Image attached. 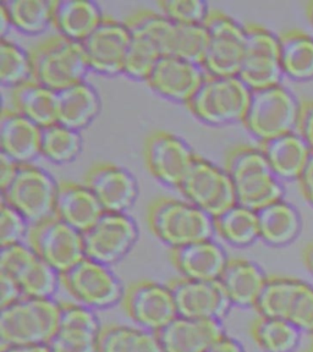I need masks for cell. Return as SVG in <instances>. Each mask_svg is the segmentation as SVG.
<instances>
[{
  "label": "cell",
  "mask_w": 313,
  "mask_h": 352,
  "mask_svg": "<svg viewBox=\"0 0 313 352\" xmlns=\"http://www.w3.org/2000/svg\"><path fill=\"white\" fill-rule=\"evenodd\" d=\"M226 170L234 185L237 204L259 212L284 199V187L275 175L262 149L248 144L231 148L226 158Z\"/></svg>",
  "instance_id": "obj_1"
},
{
  "label": "cell",
  "mask_w": 313,
  "mask_h": 352,
  "mask_svg": "<svg viewBox=\"0 0 313 352\" xmlns=\"http://www.w3.org/2000/svg\"><path fill=\"white\" fill-rule=\"evenodd\" d=\"M61 302L54 298L23 296L0 307V341L9 345H50L54 339Z\"/></svg>",
  "instance_id": "obj_2"
},
{
  "label": "cell",
  "mask_w": 313,
  "mask_h": 352,
  "mask_svg": "<svg viewBox=\"0 0 313 352\" xmlns=\"http://www.w3.org/2000/svg\"><path fill=\"white\" fill-rule=\"evenodd\" d=\"M147 223L154 236L171 250L213 239L215 218L197 206L176 198L160 197L149 204Z\"/></svg>",
  "instance_id": "obj_3"
},
{
  "label": "cell",
  "mask_w": 313,
  "mask_h": 352,
  "mask_svg": "<svg viewBox=\"0 0 313 352\" xmlns=\"http://www.w3.org/2000/svg\"><path fill=\"white\" fill-rule=\"evenodd\" d=\"M28 52L33 80L56 92L85 81L89 70L83 44L61 34L41 41Z\"/></svg>",
  "instance_id": "obj_4"
},
{
  "label": "cell",
  "mask_w": 313,
  "mask_h": 352,
  "mask_svg": "<svg viewBox=\"0 0 313 352\" xmlns=\"http://www.w3.org/2000/svg\"><path fill=\"white\" fill-rule=\"evenodd\" d=\"M251 94L252 91L239 76L207 75L186 105L198 120L220 126L242 122Z\"/></svg>",
  "instance_id": "obj_5"
},
{
  "label": "cell",
  "mask_w": 313,
  "mask_h": 352,
  "mask_svg": "<svg viewBox=\"0 0 313 352\" xmlns=\"http://www.w3.org/2000/svg\"><path fill=\"white\" fill-rule=\"evenodd\" d=\"M301 102L283 85L256 89L242 120L251 135L261 142L296 131Z\"/></svg>",
  "instance_id": "obj_6"
},
{
  "label": "cell",
  "mask_w": 313,
  "mask_h": 352,
  "mask_svg": "<svg viewBox=\"0 0 313 352\" xmlns=\"http://www.w3.org/2000/svg\"><path fill=\"white\" fill-rule=\"evenodd\" d=\"M253 308L259 316L286 319L303 333H313V285L308 281L268 276Z\"/></svg>",
  "instance_id": "obj_7"
},
{
  "label": "cell",
  "mask_w": 313,
  "mask_h": 352,
  "mask_svg": "<svg viewBox=\"0 0 313 352\" xmlns=\"http://www.w3.org/2000/svg\"><path fill=\"white\" fill-rule=\"evenodd\" d=\"M61 285L75 300L94 311L116 307L122 302L125 286L109 265L85 257L61 275Z\"/></svg>",
  "instance_id": "obj_8"
},
{
  "label": "cell",
  "mask_w": 313,
  "mask_h": 352,
  "mask_svg": "<svg viewBox=\"0 0 313 352\" xmlns=\"http://www.w3.org/2000/svg\"><path fill=\"white\" fill-rule=\"evenodd\" d=\"M58 186L48 171L33 164H19L14 179L1 190V201L33 226L54 215Z\"/></svg>",
  "instance_id": "obj_9"
},
{
  "label": "cell",
  "mask_w": 313,
  "mask_h": 352,
  "mask_svg": "<svg viewBox=\"0 0 313 352\" xmlns=\"http://www.w3.org/2000/svg\"><path fill=\"white\" fill-rule=\"evenodd\" d=\"M204 26L208 33L204 70L212 76H237L246 44L245 26L220 10H211Z\"/></svg>",
  "instance_id": "obj_10"
},
{
  "label": "cell",
  "mask_w": 313,
  "mask_h": 352,
  "mask_svg": "<svg viewBox=\"0 0 313 352\" xmlns=\"http://www.w3.org/2000/svg\"><path fill=\"white\" fill-rule=\"evenodd\" d=\"M246 44L237 76L251 91L281 85L279 36L259 23H246Z\"/></svg>",
  "instance_id": "obj_11"
},
{
  "label": "cell",
  "mask_w": 313,
  "mask_h": 352,
  "mask_svg": "<svg viewBox=\"0 0 313 352\" xmlns=\"http://www.w3.org/2000/svg\"><path fill=\"white\" fill-rule=\"evenodd\" d=\"M177 188L188 202L213 218L237 204L234 185L226 169L199 155H196Z\"/></svg>",
  "instance_id": "obj_12"
},
{
  "label": "cell",
  "mask_w": 313,
  "mask_h": 352,
  "mask_svg": "<svg viewBox=\"0 0 313 352\" xmlns=\"http://www.w3.org/2000/svg\"><path fill=\"white\" fill-rule=\"evenodd\" d=\"M138 235V223L127 213L105 212L83 232L85 254L110 267L127 257L136 245Z\"/></svg>",
  "instance_id": "obj_13"
},
{
  "label": "cell",
  "mask_w": 313,
  "mask_h": 352,
  "mask_svg": "<svg viewBox=\"0 0 313 352\" xmlns=\"http://www.w3.org/2000/svg\"><path fill=\"white\" fill-rule=\"evenodd\" d=\"M28 243L61 275L86 257L83 232L55 215L31 226Z\"/></svg>",
  "instance_id": "obj_14"
},
{
  "label": "cell",
  "mask_w": 313,
  "mask_h": 352,
  "mask_svg": "<svg viewBox=\"0 0 313 352\" xmlns=\"http://www.w3.org/2000/svg\"><path fill=\"white\" fill-rule=\"evenodd\" d=\"M0 272L19 283L23 296L53 298L61 285V274L25 242L0 248Z\"/></svg>",
  "instance_id": "obj_15"
},
{
  "label": "cell",
  "mask_w": 313,
  "mask_h": 352,
  "mask_svg": "<svg viewBox=\"0 0 313 352\" xmlns=\"http://www.w3.org/2000/svg\"><path fill=\"white\" fill-rule=\"evenodd\" d=\"M122 307L135 325L158 333L179 316L169 284L154 280L133 283L125 290Z\"/></svg>",
  "instance_id": "obj_16"
},
{
  "label": "cell",
  "mask_w": 313,
  "mask_h": 352,
  "mask_svg": "<svg viewBox=\"0 0 313 352\" xmlns=\"http://www.w3.org/2000/svg\"><path fill=\"white\" fill-rule=\"evenodd\" d=\"M196 158L182 138L168 131H154L144 144V160L149 173L160 182L179 187Z\"/></svg>",
  "instance_id": "obj_17"
},
{
  "label": "cell",
  "mask_w": 313,
  "mask_h": 352,
  "mask_svg": "<svg viewBox=\"0 0 313 352\" xmlns=\"http://www.w3.org/2000/svg\"><path fill=\"white\" fill-rule=\"evenodd\" d=\"M169 286L182 317L222 322L233 308L219 280H191L182 276L171 280Z\"/></svg>",
  "instance_id": "obj_18"
},
{
  "label": "cell",
  "mask_w": 313,
  "mask_h": 352,
  "mask_svg": "<svg viewBox=\"0 0 313 352\" xmlns=\"http://www.w3.org/2000/svg\"><path fill=\"white\" fill-rule=\"evenodd\" d=\"M130 43V31L125 22L105 17L83 44L89 70L100 75L124 72Z\"/></svg>",
  "instance_id": "obj_19"
},
{
  "label": "cell",
  "mask_w": 313,
  "mask_h": 352,
  "mask_svg": "<svg viewBox=\"0 0 313 352\" xmlns=\"http://www.w3.org/2000/svg\"><path fill=\"white\" fill-rule=\"evenodd\" d=\"M103 325L96 311L77 302H61L59 323L50 344L53 352H97Z\"/></svg>",
  "instance_id": "obj_20"
},
{
  "label": "cell",
  "mask_w": 313,
  "mask_h": 352,
  "mask_svg": "<svg viewBox=\"0 0 313 352\" xmlns=\"http://www.w3.org/2000/svg\"><path fill=\"white\" fill-rule=\"evenodd\" d=\"M86 185L97 197L105 212L127 213L138 196L135 176L120 165L98 163L86 175Z\"/></svg>",
  "instance_id": "obj_21"
},
{
  "label": "cell",
  "mask_w": 313,
  "mask_h": 352,
  "mask_svg": "<svg viewBox=\"0 0 313 352\" xmlns=\"http://www.w3.org/2000/svg\"><path fill=\"white\" fill-rule=\"evenodd\" d=\"M207 75L201 64L173 56H162L146 82L162 97L186 104Z\"/></svg>",
  "instance_id": "obj_22"
},
{
  "label": "cell",
  "mask_w": 313,
  "mask_h": 352,
  "mask_svg": "<svg viewBox=\"0 0 313 352\" xmlns=\"http://www.w3.org/2000/svg\"><path fill=\"white\" fill-rule=\"evenodd\" d=\"M125 23L130 31V43L122 74L146 81L163 56L154 31L153 11H138L127 17Z\"/></svg>",
  "instance_id": "obj_23"
},
{
  "label": "cell",
  "mask_w": 313,
  "mask_h": 352,
  "mask_svg": "<svg viewBox=\"0 0 313 352\" xmlns=\"http://www.w3.org/2000/svg\"><path fill=\"white\" fill-rule=\"evenodd\" d=\"M153 26L163 56H173L202 65L208 33L204 25L171 21L153 11Z\"/></svg>",
  "instance_id": "obj_24"
},
{
  "label": "cell",
  "mask_w": 313,
  "mask_h": 352,
  "mask_svg": "<svg viewBox=\"0 0 313 352\" xmlns=\"http://www.w3.org/2000/svg\"><path fill=\"white\" fill-rule=\"evenodd\" d=\"M224 334L222 322L177 316L157 336L163 352H207Z\"/></svg>",
  "instance_id": "obj_25"
},
{
  "label": "cell",
  "mask_w": 313,
  "mask_h": 352,
  "mask_svg": "<svg viewBox=\"0 0 313 352\" xmlns=\"http://www.w3.org/2000/svg\"><path fill=\"white\" fill-rule=\"evenodd\" d=\"M171 259L182 278L217 281L230 258L226 248L213 239H209L171 250Z\"/></svg>",
  "instance_id": "obj_26"
},
{
  "label": "cell",
  "mask_w": 313,
  "mask_h": 352,
  "mask_svg": "<svg viewBox=\"0 0 313 352\" xmlns=\"http://www.w3.org/2000/svg\"><path fill=\"white\" fill-rule=\"evenodd\" d=\"M41 127L17 110L4 109L0 118V153L17 164H32L41 155Z\"/></svg>",
  "instance_id": "obj_27"
},
{
  "label": "cell",
  "mask_w": 313,
  "mask_h": 352,
  "mask_svg": "<svg viewBox=\"0 0 313 352\" xmlns=\"http://www.w3.org/2000/svg\"><path fill=\"white\" fill-rule=\"evenodd\" d=\"M105 213V209L87 185L59 182L54 215L76 230L85 232Z\"/></svg>",
  "instance_id": "obj_28"
},
{
  "label": "cell",
  "mask_w": 313,
  "mask_h": 352,
  "mask_svg": "<svg viewBox=\"0 0 313 352\" xmlns=\"http://www.w3.org/2000/svg\"><path fill=\"white\" fill-rule=\"evenodd\" d=\"M268 275L259 264L246 258H230L220 276L233 307H255Z\"/></svg>",
  "instance_id": "obj_29"
},
{
  "label": "cell",
  "mask_w": 313,
  "mask_h": 352,
  "mask_svg": "<svg viewBox=\"0 0 313 352\" xmlns=\"http://www.w3.org/2000/svg\"><path fill=\"white\" fill-rule=\"evenodd\" d=\"M259 148L281 180H297L312 153V149L297 131L261 142Z\"/></svg>",
  "instance_id": "obj_30"
},
{
  "label": "cell",
  "mask_w": 313,
  "mask_h": 352,
  "mask_svg": "<svg viewBox=\"0 0 313 352\" xmlns=\"http://www.w3.org/2000/svg\"><path fill=\"white\" fill-rule=\"evenodd\" d=\"M103 19L100 6L91 0H54L52 25L66 38L81 43Z\"/></svg>",
  "instance_id": "obj_31"
},
{
  "label": "cell",
  "mask_w": 313,
  "mask_h": 352,
  "mask_svg": "<svg viewBox=\"0 0 313 352\" xmlns=\"http://www.w3.org/2000/svg\"><path fill=\"white\" fill-rule=\"evenodd\" d=\"M100 97L86 80L58 91V122L80 131L98 116Z\"/></svg>",
  "instance_id": "obj_32"
},
{
  "label": "cell",
  "mask_w": 313,
  "mask_h": 352,
  "mask_svg": "<svg viewBox=\"0 0 313 352\" xmlns=\"http://www.w3.org/2000/svg\"><path fill=\"white\" fill-rule=\"evenodd\" d=\"M257 215L259 239L272 248H285L295 241L301 232V215L284 199L259 209Z\"/></svg>",
  "instance_id": "obj_33"
},
{
  "label": "cell",
  "mask_w": 313,
  "mask_h": 352,
  "mask_svg": "<svg viewBox=\"0 0 313 352\" xmlns=\"http://www.w3.org/2000/svg\"><path fill=\"white\" fill-rule=\"evenodd\" d=\"M11 102L12 109L37 126H50L58 122V92L34 80L12 88Z\"/></svg>",
  "instance_id": "obj_34"
},
{
  "label": "cell",
  "mask_w": 313,
  "mask_h": 352,
  "mask_svg": "<svg viewBox=\"0 0 313 352\" xmlns=\"http://www.w3.org/2000/svg\"><path fill=\"white\" fill-rule=\"evenodd\" d=\"M281 69L294 81L313 78V37L300 28L279 34Z\"/></svg>",
  "instance_id": "obj_35"
},
{
  "label": "cell",
  "mask_w": 313,
  "mask_h": 352,
  "mask_svg": "<svg viewBox=\"0 0 313 352\" xmlns=\"http://www.w3.org/2000/svg\"><path fill=\"white\" fill-rule=\"evenodd\" d=\"M97 352H163L157 333L138 325H103Z\"/></svg>",
  "instance_id": "obj_36"
},
{
  "label": "cell",
  "mask_w": 313,
  "mask_h": 352,
  "mask_svg": "<svg viewBox=\"0 0 313 352\" xmlns=\"http://www.w3.org/2000/svg\"><path fill=\"white\" fill-rule=\"evenodd\" d=\"M215 234L234 248H248L259 239V215L253 209L235 204L215 218Z\"/></svg>",
  "instance_id": "obj_37"
},
{
  "label": "cell",
  "mask_w": 313,
  "mask_h": 352,
  "mask_svg": "<svg viewBox=\"0 0 313 352\" xmlns=\"http://www.w3.org/2000/svg\"><path fill=\"white\" fill-rule=\"evenodd\" d=\"M250 333L262 352H295L303 336L289 320L262 316L253 320Z\"/></svg>",
  "instance_id": "obj_38"
},
{
  "label": "cell",
  "mask_w": 313,
  "mask_h": 352,
  "mask_svg": "<svg viewBox=\"0 0 313 352\" xmlns=\"http://www.w3.org/2000/svg\"><path fill=\"white\" fill-rule=\"evenodd\" d=\"M6 9L12 28L26 34H39L47 30L53 20L54 0H6Z\"/></svg>",
  "instance_id": "obj_39"
},
{
  "label": "cell",
  "mask_w": 313,
  "mask_h": 352,
  "mask_svg": "<svg viewBox=\"0 0 313 352\" xmlns=\"http://www.w3.org/2000/svg\"><path fill=\"white\" fill-rule=\"evenodd\" d=\"M41 155L47 160L64 164L76 160L83 148L81 133L55 122L41 127Z\"/></svg>",
  "instance_id": "obj_40"
},
{
  "label": "cell",
  "mask_w": 313,
  "mask_h": 352,
  "mask_svg": "<svg viewBox=\"0 0 313 352\" xmlns=\"http://www.w3.org/2000/svg\"><path fill=\"white\" fill-rule=\"evenodd\" d=\"M31 55L9 39L0 41V82L6 87L15 88L32 81Z\"/></svg>",
  "instance_id": "obj_41"
},
{
  "label": "cell",
  "mask_w": 313,
  "mask_h": 352,
  "mask_svg": "<svg viewBox=\"0 0 313 352\" xmlns=\"http://www.w3.org/2000/svg\"><path fill=\"white\" fill-rule=\"evenodd\" d=\"M157 6L166 19L185 25H204L211 12L202 0H162Z\"/></svg>",
  "instance_id": "obj_42"
},
{
  "label": "cell",
  "mask_w": 313,
  "mask_h": 352,
  "mask_svg": "<svg viewBox=\"0 0 313 352\" xmlns=\"http://www.w3.org/2000/svg\"><path fill=\"white\" fill-rule=\"evenodd\" d=\"M31 224L17 209L1 201L0 208V245L9 246L21 243L28 239Z\"/></svg>",
  "instance_id": "obj_43"
},
{
  "label": "cell",
  "mask_w": 313,
  "mask_h": 352,
  "mask_svg": "<svg viewBox=\"0 0 313 352\" xmlns=\"http://www.w3.org/2000/svg\"><path fill=\"white\" fill-rule=\"evenodd\" d=\"M296 131L313 151V100H303Z\"/></svg>",
  "instance_id": "obj_44"
},
{
  "label": "cell",
  "mask_w": 313,
  "mask_h": 352,
  "mask_svg": "<svg viewBox=\"0 0 313 352\" xmlns=\"http://www.w3.org/2000/svg\"><path fill=\"white\" fill-rule=\"evenodd\" d=\"M23 297L21 287L10 275L0 272V307L8 306Z\"/></svg>",
  "instance_id": "obj_45"
},
{
  "label": "cell",
  "mask_w": 313,
  "mask_h": 352,
  "mask_svg": "<svg viewBox=\"0 0 313 352\" xmlns=\"http://www.w3.org/2000/svg\"><path fill=\"white\" fill-rule=\"evenodd\" d=\"M296 182L303 199L313 207V151Z\"/></svg>",
  "instance_id": "obj_46"
},
{
  "label": "cell",
  "mask_w": 313,
  "mask_h": 352,
  "mask_svg": "<svg viewBox=\"0 0 313 352\" xmlns=\"http://www.w3.org/2000/svg\"><path fill=\"white\" fill-rule=\"evenodd\" d=\"M19 164L6 154L0 153V188L4 190L17 174Z\"/></svg>",
  "instance_id": "obj_47"
},
{
  "label": "cell",
  "mask_w": 313,
  "mask_h": 352,
  "mask_svg": "<svg viewBox=\"0 0 313 352\" xmlns=\"http://www.w3.org/2000/svg\"><path fill=\"white\" fill-rule=\"evenodd\" d=\"M207 352H246L241 342L235 338L224 334L215 341L212 346L209 347Z\"/></svg>",
  "instance_id": "obj_48"
},
{
  "label": "cell",
  "mask_w": 313,
  "mask_h": 352,
  "mask_svg": "<svg viewBox=\"0 0 313 352\" xmlns=\"http://www.w3.org/2000/svg\"><path fill=\"white\" fill-rule=\"evenodd\" d=\"M0 352H52L50 345H9L1 346Z\"/></svg>",
  "instance_id": "obj_49"
},
{
  "label": "cell",
  "mask_w": 313,
  "mask_h": 352,
  "mask_svg": "<svg viewBox=\"0 0 313 352\" xmlns=\"http://www.w3.org/2000/svg\"><path fill=\"white\" fill-rule=\"evenodd\" d=\"M11 28H12V23L10 19L8 16L6 9L0 6V37L1 39H6V34L10 32Z\"/></svg>",
  "instance_id": "obj_50"
},
{
  "label": "cell",
  "mask_w": 313,
  "mask_h": 352,
  "mask_svg": "<svg viewBox=\"0 0 313 352\" xmlns=\"http://www.w3.org/2000/svg\"><path fill=\"white\" fill-rule=\"evenodd\" d=\"M303 261L305 268L313 276V241L307 243L303 248Z\"/></svg>",
  "instance_id": "obj_51"
},
{
  "label": "cell",
  "mask_w": 313,
  "mask_h": 352,
  "mask_svg": "<svg viewBox=\"0 0 313 352\" xmlns=\"http://www.w3.org/2000/svg\"><path fill=\"white\" fill-rule=\"evenodd\" d=\"M306 12H307L308 20H310L311 25L313 26V1H310V3H308Z\"/></svg>",
  "instance_id": "obj_52"
},
{
  "label": "cell",
  "mask_w": 313,
  "mask_h": 352,
  "mask_svg": "<svg viewBox=\"0 0 313 352\" xmlns=\"http://www.w3.org/2000/svg\"><path fill=\"white\" fill-rule=\"evenodd\" d=\"M305 352H313V345H312V346L310 347V349H308L307 351H305Z\"/></svg>",
  "instance_id": "obj_53"
},
{
  "label": "cell",
  "mask_w": 313,
  "mask_h": 352,
  "mask_svg": "<svg viewBox=\"0 0 313 352\" xmlns=\"http://www.w3.org/2000/svg\"><path fill=\"white\" fill-rule=\"evenodd\" d=\"M311 336H312V345H313V333H311Z\"/></svg>",
  "instance_id": "obj_54"
}]
</instances>
